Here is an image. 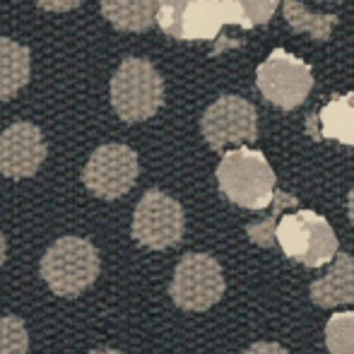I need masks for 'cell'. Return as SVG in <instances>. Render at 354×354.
Listing matches in <instances>:
<instances>
[{
    "instance_id": "cell-1",
    "label": "cell",
    "mask_w": 354,
    "mask_h": 354,
    "mask_svg": "<svg viewBox=\"0 0 354 354\" xmlns=\"http://www.w3.org/2000/svg\"><path fill=\"white\" fill-rule=\"evenodd\" d=\"M275 10V0H164L157 22L174 39H214L224 24L251 29L266 24Z\"/></svg>"
},
{
    "instance_id": "cell-2",
    "label": "cell",
    "mask_w": 354,
    "mask_h": 354,
    "mask_svg": "<svg viewBox=\"0 0 354 354\" xmlns=\"http://www.w3.org/2000/svg\"><path fill=\"white\" fill-rule=\"evenodd\" d=\"M102 272V258L92 241L82 236H61L46 248L39 275L58 297H80L97 282Z\"/></svg>"
},
{
    "instance_id": "cell-3",
    "label": "cell",
    "mask_w": 354,
    "mask_h": 354,
    "mask_svg": "<svg viewBox=\"0 0 354 354\" xmlns=\"http://www.w3.org/2000/svg\"><path fill=\"white\" fill-rule=\"evenodd\" d=\"M219 191L246 210H263L275 201V171L266 154L258 149L239 147L224 152L217 167Z\"/></svg>"
},
{
    "instance_id": "cell-4",
    "label": "cell",
    "mask_w": 354,
    "mask_h": 354,
    "mask_svg": "<svg viewBox=\"0 0 354 354\" xmlns=\"http://www.w3.org/2000/svg\"><path fill=\"white\" fill-rule=\"evenodd\" d=\"M109 97L123 123L147 121L164 104V80L149 61L128 56L113 73Z\"/></svg>"
},
{
    "instance_id": "cell-5",
    "label": "cell",
    "mask_w": 354,
    "mask_h": 354,
    "mask_svg": "<svg viewBox=\"0 0 354 354\" xmlns=\"http://www.w3.org/2000/svg\"><path fill=\"white\" fill-rule=\"evenodd\" d=\"M284 256L306 268H321L337 253V236L326 217L313 210L284 214L275 232Z\"/></svg>"
},
{
    "instance_id": "cell-6",
    "label": "cell",
    "mask_w": 354,
    "mask_h": 354,
    "mask_svg": "<svg viewBox=\"0 0 354 354\" xmlns=\"http://www.w3.org/2000/svg\"><path fill=\"white\" fill-rule=\"evenodd\" d=\"M138 174H140V162L136 149L111 142L92 152L82 169V183L92 196L102 201H116L136 186Z\"/></svg>"
},
{
    "instance_id": "cell-7",
    "label": "cell",
    "mask_w": 354,
    "mask_h": 354,
    "mask_svg": "<svg viewBox=\"0 0 354 354\" xmlns=\"http://www.w3.org/2000/svg\"><path fill=\"white\" fill-rule=\"evenodd\" d=\"M183 227H186V217L178 201H174L159 188H149L136 205L131 234L149 251H164L181 241Z\"/></svg>"
},
{
    "instance_id": "cell-8",
    "label": "cell",
    "mask_w": 354,
    "mask_h": 354,
    "mask_svg": "<svg viewBox=\"0 0 354 354\" xmlns=\"http://www.w3.org/2000/svg\"><path fill=\"white\" fill-rule=\"evenodd\" d=\"M169 294L183 311H207L224 294L222 268L207 253H186L174 270Z\"/></svg>"
},
{
    "instance_id": "cell-9",
    "label": "cell",
    "mask_w": 354,
    "mask_h": 354,
    "mask_svg": "<svg viewBox=\"0 0 354 354\" xmlns=\"http://www.w3.org/2000/svg\"><path fill=\"white\" fill-rule=\"evenodd\" d=\"M261 94L280 109H297L304 104L313 87L311 66L292 56L284 48H275L256 71Z\"/></svg>"
},
{
    "instance_id": "cell-10",
    "label": "cell",
    "mask_w": 354,
    "mask_h": 354,
    "mask_svg": "<svg viewBox=\"0 0 354 354\" xmlns=\"http://www.w3.org/2000/svg\"><path fill=\"white\" fill-rule=\"evenodd\" d=\"M201 131L207 145L217 152L227 145L253 142L258 138L256 109L251 102L236 97V94H224L203 113Z\"/></svg>"
},
{
    "instance_id": "cell-11",
    "label": "cell",
    "mask_w": 354,
    "mask_h": 354,
    "mask_svg": "<svg viewBox=\"0 0 354 354\" xmlns=\"http://www.w3.org/2000/svg\"><path fill=\"white\" fill-rule=\"evenodd\" d=\"M48 149L41 128L29 121H17L0 133V176L29 178L41 169Z\"/></svg>"
},
{
    "instance_id": "cell-12",
    "label": "cell",
    "mask_w": 354,
    "mask_h": 354,
    "mask_svg": "<svg viewBox=\"0 0 354 354\" xmlns=\"http://www.w3.org/2000/svg\"><path fill=\"white\" fill-rule=\"evenodd\" d=\"M311 299L318 306L354 304V258L347 253H337L330 272L311 284Z\"/></svg>"
},
{
    "instance_id": "cell-13",
    "label": "cell",
    "mask_w": 354,
    "mask_h": 354,
    "mask_svg": "<svg viewBox=\"0 0 354 354\" xmlns=\"http://www.w3.org/2000/svg\"><path fill=\"white\" fill-rule=\"evenodd\" d=\"M32 75V53L27 46L0 37V102H8L22 87H27Z\"/></svg>"
},
{
    "instance_id": "cell-14",
    "label": "cell",
    "mask_w": 354,
    "mask_h": 354,
    "mask_svg": "<svg viewBox=\"0 0 354 354\" xmlns=\"http://www.w3.org/2000/svg\"><path fill=\"white\" fill-rule=\"evenodd\" d=\"M316 138H333L354 147V94H337L321 109Z\"/></svg>"
},
{
    "instance_id": "cell-15",
    "label": "cell",
    "mask_w": 354,
    "mask_h": 354,
    "mask_svg": "<svg viewBox=\"0 0 354 354\" xmlns=\"http://www.w3.org/2000/svg\"><path fill=\"white\" fill-rule=\"evenodd\" d=\"M102 12L118 32H147L157 22L159 3H102Z\"/></svg>"
},
{
    "instance_id": "cell-16",
    "label": "cell",
    "mask_w": 354,
    "mask_h": 354,
    "mask_svg": "<svg viewBox=\"0 0 354 354\" xmlns=\"http://www.w3.org/2000/svg\"><path fill=\"white\" fill-rule=\"evenodd\" d=\"M284 17L294 32H306L316 39H328L330 29L335 27V15H311L301 3H284Z\"/></svg>"
},
{
    "instance_id": "cell-17",
    "label": "cell",
    "mask_w": 354,
    "mask_h": 354,
    "mask_svg": "<svg viewBox=\"0 0 354 354\" xmlns=\"http://www.w3.org/2000/svg\"><path fill=\"white\" fill-rule=\"evenodd\" d=\"M326 345L330 354H354V311L333 313L326 326Z\"/></svg>"
},
{
    "instance_id": "cell-18",
    "label": "cell",
    "mask_w": 354,
    "mask_h": 354,
    "mask_svg": "<svg viewBox=\"0 0 354 354\" xmlns=\"http://www.w3.org/2000/svg\"><path fill=\"white\" fill-rule=\"evenodd\" d=\"M297 205H299L297 198L287 196L284 191H277L275 193V205H272L270 217H268L266 222H261V224H248V236H251V241H256L258 246H263V248H270L272 241H275V232H277V227H275L277 214H280L284 207H297Z\"/></svg>"
},
{
    "instance_id": "cell-19",
    "label": "cell",
    "mask_w": 354,
    "mask_h": 354,
    "mask_svg": "<svg viewBox=\"0 0 354 354\" xmlns=\"http://www.w3.org/2000/svg\"><path fill=\"white\" fill-rule=\"evenodd\" d=\"M29 333L19 316H0V354H27Z\"/></svg>"
},
{
    "instance_id": "cell-20",
    "label": "cell",
    "mask_w": 354,
    "mask_h": 354,
    "mask_svg": "<svg viewBox=\"0 0 354 354\" xmlns=\"http://www.w3.org/2000/svg\"><path fill=\"white\" fill-rule=\"evenodd\" d=\"M243 354H289V352L282 345H275V342H256V345H251Z\"/></svg>"
},
{
    "instance_id": "cell-21",
    "label": "cell",
    "mask_w": 354,
    "mask_h": 354,
    "mask_svg": "<svg viewBox=\"0 0 354 354\" xmlns=\"http://www.w3.org/2000/svg\"><path fill=\"white\" fill-rule=\"evenodd\" d=\"M80 3H41L39 8H44V10H73V8H77Z\"/></svg>"
},
{
    "instance_id": "cell-22",
    "label": "cell",
    "mask_w": 354,
    "mask_h": 354,
    "mask_svg": "<svg viewBox=\"0 0 354 354\" xmlns=\"http://www.w3.org/2000/svg\"><path fill=\"white\" fill-rule=\"evenodd\" d=\"M5 258H8V246H5V236L0 232V266L5 263Z\"/></svg>"
},
{
    "instance_id": "cell-23",
    "label": "cell",
    "mask_w": 354,
    "mask_h": 354,
    "mask_svg": "<svg viewBox=\"0 0 354 354\" xmlns=\"http://www.w3.org/2000/svg\"><path fill=\"white\" fill-rule=\"evenodd\" d=\"M87 354H126V352H121V350H92Z\"/></svg>"
},
{
    "instance_id": "cell-24",
    "label": "cell",
    "mask_w": 354,
    "mask_h": 354,
    "mask_svg": "<svg viewBox=\"0 0 354 354\" xmlns=\"http://www.w3.org/2000/svg\"><path fill=\"white\" fill-rule=\"evenodd\" d=\"M350 217H352V222H354V191L350 193Z\"/></svg>"
}]
</instances>
